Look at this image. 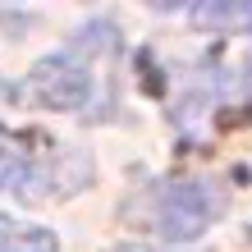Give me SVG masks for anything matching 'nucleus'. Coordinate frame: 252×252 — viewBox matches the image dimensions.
Instances as JSON below:
<instances>
[{
  "instance_id": "obj_1",
  "label": "nucleus",
  "mask_w": 252,
  "mask_h": 252,
  "mask_svg": "<svg viewBox=\"0 0 252 252\" xmlns=\"http://www.w3.org/2000/svg\"><path fill=\"white\" fill-rule=\"evenodd\" d=\"M229 192L211 184V179H174L160 184L152 197V225L160 239L170 243H188L197 239L206 225H216V216H225Z\"/></svg>"
},
{
  "instance_id": "obj_2",
  "label": "nucleus",
  "mask_w": 252,
  "mask_h": 252,
  "mask_svg": "<svg viewBox=\"0 0 252 252\" xmlns=\"http://www.w3.org/2000/svg\"><path fill=\"white\" fill-rule=\"evenodd\" d=\"M28 87L46 110H83L92 96V73L73 55H46L28 73Z\"/></svg>"
},
{
  "instance_id": "obj_3",
  "label": "nucleus",
  "mask_w": 252,
  "mask_h": 252,
  "mask_svg": "<svg viewBox=\"0 0 252 252\" xmlns=\"http://www.w3.org/2000/svg\"><path fill=\"white\" fill-rule=\"evenodd\" d=\"M37 184H46V170H41L19 142H9L5 133H0V192H14V197L28 202V197H41Z\"/></svg>"
},
{
  "instance_id": "obj_4",
  "label": "nucleus",
  "mask_w": 252,
  "mask_h": 252,
  "mask_svg": "<svg viewBox=\"0 0 252 252\" xmlns=\"http://www.w3.org/2000/svg\"><path fill=\"white\" fill-rule=\"evenodd\" d=\"M188 14L197 28L211 32H252V0H202Z\"/></svg>"
},
{
  "instance_id": "obj_5",
  "label": "nucleus",
  "mask_w": 252,
  "mask_h": 252,
  "mask_svg": "<svg viewBox=\"0 0 252 252\" xmlns=\"http://www.w3.org/2000/svg\"><path fill=\"white\" fill-rule=\"evenodd\" d=\"M0 252H60V239L46 225H28V220L0 216Z\"/></svg>"
},
{
  "instance_id": "obj_6",
  "label": "nucleus",
  "mask_w": 252,
  "mask_h": 252,
  "mask_svg": "<svg viewBox=\"0 0 252 252\" xmlns=\"http://www.w3.org/2000/svg\"><path fill=\"white\" fill-rule=\"evenodd\" d=\"M248 78H252V60H248Z\"/></svg>"
}]
</instances>
